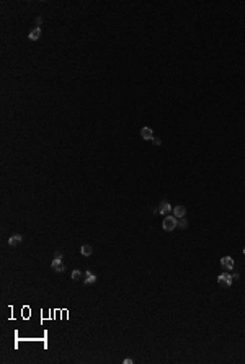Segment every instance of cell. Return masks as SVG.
<instances>
[{
  "instance_id": "5b68a950",
  "label": "cell",
  "mask_w": 245,
  "mask_h": 364,
  "mask_svg": "<svg viewBox=\"0 0 245 364\" xmlns=\"http://www.w3.org/2000/svg\"><path fill=\"white\" fill-rule=\"evenodd\" d=\"M221 266L224 269H232L234 268V260L232 256H222L221 258Z\"/></svg>"
},
{
  "instance_id": "7c38bea8",
  "label": "cell",
  "mask_w": 245,
  "mask_h": 364,
  "mask_svg": "<svg viewBox=\"0 0 245 364\" xmlns=\"http://www.w3.org/2000/svg\"><path fill=\"white\" fill-rule=\"evenodd\" d=\"M80 276H82V271H80V269H74V271H72V274H70V278H72L74 281L80 279Z\"/></svg>"
},
{
  "instance_id": "277c9868",
  "label": "cell",
  "mask_w": 245,
  "mask_h": 364,
  "mask_svg": "<svg viewBox=\"0 0 245 364\" xmlns=\"http://www.w3.org/2000/svg\"><path fill=\"white\" fill-rule=\"evenodd\" d=\"M172 211H173V208H172L170 203H167V201H162L160 206H158V209H157V212L162 214V216H168Z\"/></svg>"
},
{
  "instance_id": "9a60e30c",
  "label": "cell",
  "mask_w": 245,
  "mask_h": 364,
  "mask_svg": "<svg viewBox=\"0 0 245 364\" xmlns=\"http://www.w3.org/2000/svg\"><path fill=\"white\" fill-rule=\"evenodd\" d=\"M122 362H124V364H132V359H131V358H126Z\"/></svg>"
},
{
  "instance_id": "8fae6325",
  "label": "cell",
  "mask_w": 245,
  "mask_h": 364,
  "mask_svg": "<svg viewBox=\"0 0 245 364\" xmlns=\"http://www.w3.org/2000/svg\"><path fill=\"white\" fill-rule=\"evenodd\" d=\"M80 253H82L83 256H90V255L93 253V248H92L90 245H82V248H80Z\"/></svg>"
},
{
  "instance_id": "8992f818",
  "label": "cell",
  "mask_w": 245,
  "mask_h": 364,
  "mask_svg": "<svg viewBox=\"0 0 245 364\" xmlns=\"http://www.w3.org/2000/svg\"><path fill=\"white\" fill-rule=\"evenodd\" d=\"M141 137H142L144 140H150V139L154 137V131L150 129L149 126H144L142 129H141Z\"/></svg>"
},
{
  "instance_id": "4fadbf2b",
  "label": "cell",
  "mask_w": 245,
  "mask_h": 364,
  "mask_svg": "<svg viewBox=\"0 0 245 364\" xmlns=\"http://www.w3.org/2000/svg\"><path fill=\"white\" fill-rule=\"evenodd\" d=\"M178 227H182V229H186V227H188V220H186L185 217L178 219Z\"/></svg>"
},
{
  "instance_id": "ba28073f",
  "label": "cell",
  "mask_w": 245,
  "mask_h": 364,
  "mask_svg": "<svg viewBox=\"0 0 245 364\" xmlns=\"http://www.w3.org/2000/svg\"><path fill=\"white\" fill-rule=\"evenodd\" d=\"M39 36H41V28H38V26H34L33 30L28 33V39L30 41H38Z\"/></svg>"
},
{
  "instance_id": "5bb4252c",
  "label": "cell",
  "mask_w": 245,
  "mask_h": 364,
  "mask_svg": "<svg viewBox=\"0 0 245 364\" xmlns=\"http://www.w3.org/2000/svg\"><path fill=\"white\" fill-rule=\"evenodd\" d=\"M150 140H152V142H154V145H160V144H162V140H160V139H158V137H155V135H154V137H152V139H150Z\"/></svg>"
},
{
  "instance_id": "52a82bcc",
  "label": "cell",
  "mask_w": 245,
  "mask_h": 364,
  "mask_svg": "<svg viewBox=\"0 0 245 364\" xmlns=\"http://www.w3.org/2000/svg\"><path fill=\"white\" fill-rule=\"evenodd\" d=\"M21 242H23V235L13 234V235H10V239H8V245L10 247H17L18 243H21Z\"/></svg>"
},
{
  "instance_id": "e0dca14e",
  "label": "cell",
  "mask_w": 245,
  "mask_h": 364,
  "mask_svg": "<svg viewBox=\"0 0 245 364\" xmlns=\"http://www.w3.org/2000/svg\"><path fill=\"white\" fill-rule=\"evenodd\" d=\"M56 258H62V253L61 252H56Z\"/></svg>"
},
{
  "instance_id": "7a4b0ae2",
  "label": "cell",
  "mask_w": 245,
  "mask_h": 364,
  "mask_svg": "<svg viewBox=\"0 0 245 364\" xmlns=\"http://www.w3.org/2000/svg\"><path fill=\"white\" fill-rule=\"evenodd\" d=\"M51 268H52V271H56V273H64V271H66V265L62 263V258H56V256L51 261Z\"/></svg>"
},
{
  "instance_id": "30bf717a",
  "label": "cell",
  "mask_w": 245,
  "mask_h": 364,
  "mask_svg": "<svg viewBox=\"0 0 245 364\" xmlns=\"http://www.w3.org/2000/svg\"><path fill=\"white\" fill-rule=\"evenodd\" d=\"M85 284H87V286H92V284H95L97 283V276L95 274H93V273H90V271H87V273H85Z\"/></svg>"
},
{
  "instance_id": "9c48e42d",
  "label": "cell",
  "mask_w": 245,
  "mask_h": 364,
  "mask_svg": "<svg viewBox=\"0 0 245 364\" xmlns=\"http://www.w3.org/2000/svg\"><path fill=\"white\" fill-rule=\"evenodd\" d=\"M173 216L177 217V219H182V217H185V214H186V209H185V206H177V208H173Z\"/></svg>"
},
{
  "instance_id": "2e32d148",
  "label": "cell",
  "mask_w": 245,
  "mask_h": 364,
  "mask_svg": "<svg viewBox=\"0 0 245 364\" xmlns=\"http://www.w3.org/2000/svg\"><path fill=\"white\" fill-rule=\"evenodd\" d=\"M239 278H240V276H239V273H234V274H232V279H234V281H235V279H239Z\"/></svg>"
},
{
  "instance_id": "3957f363",
  "label": "cell",
  "mask_w": 245,
  "mask_h": 364,
  "mask_svg": "<svg viewBox=\"0 0 245 364\" xmlns=\"http://www.w3.org/2000/svg\"><path fill=\"white\" fill-rule=\"evenodd\" d=\"M232 274H226V273H222V274H219L218 276V283L219 284H222L224 288H230L232 286Z\"/></svg>"
},
{
  "instance_id": "ac0fdd59",
  "label": "cell",
  "mask_w": 245,
  "mask_h": 364,
  "mask_svg": "<svg viewBox=\"0 0 245 364\" xmlns=\"http://www.w3.org/2000/svg\"><path fill=\"white\" fill-rule=\"evenodd\" d=\"M41 21H42L41 18H38V20H36V26H38V28H39V25H41Z\"/></svg>"
},
{
  "instance_id": "d6986e66",
  "label": "cell",
  "mask_w": 245,
  "mask_h": 364,
  "mask_svg": "<svg viewBox=\"0 0 245 364\" xmlns=\"http://www.w3.org/2000/svg\"><path fill=\"white\" fill-rule=\"evenodd\" d=\"M243 255H245V248H243Z\"/></svg>"
},
{
  "instance_id": "6da1fadb",
  "label": "cell",
  "mask_w": 245,
  "mask_h": 364,
  "mask_svg": "<svg viewBox=\"0 0 245 364\" xmlns=\"http://www.w3.org/2000/svg\"><path fill=\"white\" fill-rule=\"evenodd\" d=\"M162 227H163V230L172 232L175 227H178V219L175 216H165L163 222H162Z\"/></svg>"
}]
</instances>
